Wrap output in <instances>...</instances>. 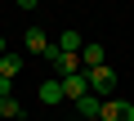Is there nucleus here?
<instances>
[{
  "label": "nucleus",
  "mask_w": 134,
  "mask_h": 121,
  "mask_svg": "<svg viewBox=\"0 0 134 121\" xmlns=\"http://www.w3.org/2000/svg\"><path fill=\"white\" fill-rule=\"evenodd\" d=\"M5 54H9V45H5V36H0V58H5Z\"/></svg>",
  "instance_id": "obj_13"
},
{
  "label": "nucleus",
  "mask_w": 134,
  "mask_h": 121,
  "mask_svg": "<svg viewBox=\"0 0 134 121\" xmlns=\"http://www.w3.org/2000/svg\"><path fill=\"white\" fill-rule=\"evenodd\" d=\"M49 67L58 72V81H63V76H76V72H81V54H58V49H54V54H49Z\"/></svg>",
  "instance_id": "obj_3"
},
{
  "label": "nucleus",
  "mask_w": 134,
  "mask_h": 121,
  "mask_svg": "<svg viewBox=\"0 0 134 121\" xmlns=\"http://www.w3.org/2000/svg\"><path fill=\"white\" fill-rule=\"evenodd\" d=\"M85 81H90V94H98V99H107V94L116 90V72H112L107 63H103V67H90Z\"/></svg>",
  "instance_id": "obj_1"
},
{
  "label": "nucleus",
  "mask_w": 134,
  "mask_h": 121,
  "mask_svg": "<svg viewBox=\"0 0 134 121\" xmlns=\"http://www.w3.org/2000/svg\"><path fill=\"white\" fill-rule=\"evenodd\" d=\"M98 121H134V103L130 99H103Z\"/></svg>",
  "instance_id": "obj_2"
},
{
  "label": "nucleus",
  "mask_w": 134,
  "mask_h": 121,
  "mask_svg": "<svg viewBox=\"0 0 134 121\" xmlns=\"http://www.w3.org/2000/svg\"><path fill=\"white\" fill-rule=\"evenodd\" d=\"M90 94V81H85V72H76V76H63V99H85Z\"/></svg>",
  "instance_id": "obj_5"
},
{
  "label": "nucleus",
  "mask_w": 134,
  "mask_h": 121,
  "mask_svg": "<svg viewBox=\"0 0 134 121\" xmlns=\"http://www.w3.org/2000/svg\"><path fill=\"white\" fill-rule=\"evenodd\" d=\"M81 49H85L81 31H63V36H58V54H81Z\"/></svg>",
  "instance_id": "obj_10"
},
{
  "label": "nucleus",
  "mask_w": 134,
  "mask_h": 121,
  "mask_svg": "<svg viewBox=\"0 0 134 121\" xmlns=\"http://www.w3.org/2000/svg\"><path fill=\"white\" fill-rule=\"evenodd\" d=\"M90 67H103V45H94V40H85V49H81V72H90Z\"/></svg>",
  "instance_id": "obj_7"
},
{
  "label": "nucleus",
  "mask_w": 134,
  "mask_h": 121,
  "mask_svg": "<svg viewBox=\"0 0 134 121\" xmlns=\"http://www.w3.org/2000/svg\"><path fill=\"white\" fill-rule=\"evenodd\" d=\"M0 117H5V121H18V117H23V103H18L14 94H9V99H0Z\"/></svg>",
  "instance_id": "obj_11"
},
{
  "label": "nucleus",
  "mask_w": 134,
  "mask_h": 121,
  "mask_svg": "<svg viewBox=\"0 0 134 121\" xmlns=\"http://www.w3.org/2000/svg\"><path fill=\"white\" fill-rule=\"evenodd\" d=\"M18 72H23V54H5L0 58V76L5 81H18Z\"/></svg>",
  "instance_id": "obj_9"
},
{
  "label": "nucleus",
  "mask_w": 134,
  "mask_h": 121,
  "mask_svg": "<svg viewBox=\"0 0 134 121\" xmlns=\"http://www.w3.org/2000/svg\"><path fill=\"white\" fill-rule=\"evenodd\" d=\"M36 99H40L45 108H58V103H63V81H58V76L40 81V85H36Z\"/></svg>",
  "instance_id": "obj_4"
},
{
  "label": "nucleus",
  "mask_w": 134,
  "mask_h": 121,
  "mask_svg": "<svg viewBox=\"0 0 134 121\" xmlns=\"http://www.w3.org/2000/svg\"><path fill=\"white\" fill-rule=\"evenodd\" d=\"M23 45H27L31 54H45V58L54 54V45H49V36H45L40 27H27V36H23Z\"/></svg>",
  "instance_id": "obj_6"
},
{
  "label": "nucleus",
  "mask_w": 134,
  "mask_h": 121,
  "mask_svg": "<svg viewBox=\"0 0 134 121\" xmlns=\"http://www.w3.org/2000/svg\"><path fill=\"white\" fill-rule=\"evenodd\" d=\"M14 94V81H5V76H0V99H9Z\"/></svg>",
  "instance_id": "obj_12"
},
{
  "label": "nucleus",
  "mask_w": 134,
  "mask_h": 121,
  "mask_svg": "<svg viewBox=\"0 0 134 121\" xmlns=\"http://www.w3.org/2000/svg\"><path fill=\"white\" fill-rule=\"evenodd\" d=\"M76 112H81V121H94L103 112V99L98 94H85V99H76Z\"/></svg>",
  "instance_id": "obj_8"
}]
</instances>
